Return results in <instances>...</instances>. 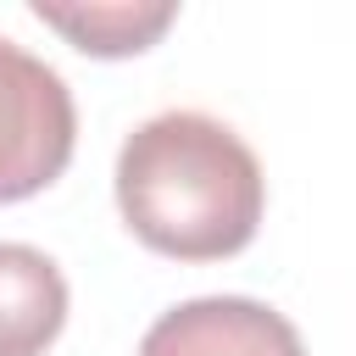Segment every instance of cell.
<instances>
[{
	"label": "cell",
	"mask_w": 356,
	"mask_h": 356,
	"mask_svg": "<svg viewBox=\"0 0 356 356\" xmlns=\"http://www.w3.org/2000/svg\"><path fill=\"white\" fill-rule=\"evenodd\" d=\"M67 323V278L33 245H0V356H44Z\"/></svg>",
	"instance_id": "4"
},
{
	"label": "cell",
	"mask_w": 356,
	"mask_h": 356,
	"mask_svg": "<svg viewBox=\"0 0 356 356\" xmlns=\"http://www.w3.org/2000/svg\"><path fill=\"white\" fill-rule=\"evenodd\" d=\"M33 17L44 22V28H56V33H67L83 56H106V61H117V56H139V50H150L167 28H172V17H178V6H139V0H106V6H50V0H33Z\"/></svg>",
	"instance_id": "5"
},
{
	"label": "cell",
	"mask_w": 356,
	"mask_h": 356,
	"mask_svg": "<svg viewBox=\"0 0 356 356\" xmlns=\"http://www.w3.org/2000/svg\"><path fill=\"white\" fill-rule=\"evenodd\" d=\"M139 356H306L295 323L250 295H200L161 312Z\"/></svg>",
	"instance_id": "3"
},
{
	"label": "cell",
	"mask_w": 356,
	"mask_h": 356,
	"mask_svg": "<svg viewBox=\"0 0 356 356\" xmlns=\"http://www.w3.org/2000/svg\"><path fill=\"white\" fill-rule=\"evenodd\" d=\"M117 211L139 245L172 261H222L261 228L256 150L206 111H156L117 150Z\"/></svg>",
	"instance_id": "1"
},
{
	"label": "cell",
	"mask_w": 356,
	"mask_h": 356,
	"mask_svg": "<svg viewBox=\"0 0 356 356\" xmlns=\"http://www.w3.org/2000/svg\"><path fill=\"white\" fill-rule=\"evenodd\" d=\"M78 145L67 78L0 33V206L50 189Z\"/></svg>",
	"instance_id": "2"
}]
</instances>
